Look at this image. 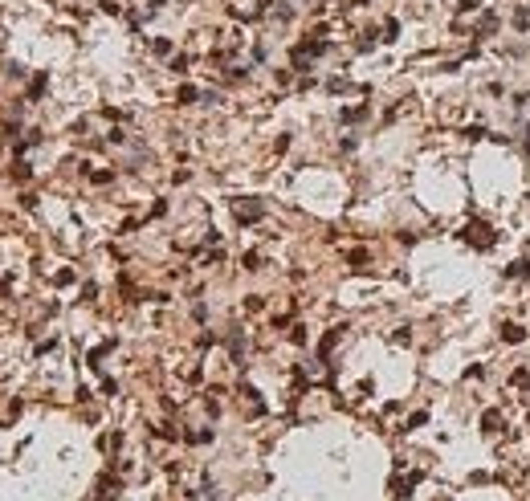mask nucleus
I'll list each match as a JSON object with an SVG mask.
<instances>
[{"label": "nucleus", "instance_id": "obj_5", "mask_svg": "<svg viewBox=\"0 0 530 501\" xmlns=\"http://www.w3.org/2000/svg\"><path fill=\"white\" fill-rule=\"evenodd\" d=\"M481 424H485V432H493V428H497V412H485V416H481Z\"/></svg>", "mask_w": 530, "mask_h": 501}, {"label": "nucleus", "instance_id": "obj_4", "mask_svg": "<svg viewBox=\"0 0 530 501\" xmlns=\"http://www.w3.org/2000/svg\"><path fill=\"white\" fill-rule=\"evenodd\" d=\"M493 25H497V17H493V13H485V17H481V33H493Z\"/></svg>", "mask_w": 530, "mask_h": 501}, {"label": "nucleus", "instance_id": "obj_2", "mask_svg": "<svg viewBox=\"0 0 530 501\" xmlns=\"http://www.w3.org/2000/svg\"><path fill=\"white\" fill-rule=\"evenodd\" d=\"M522 338H526V330H522L518 322H506V326H502V342H522Z\"/></svg>", "mask_w": 530, "mask_h": 501}, {"label": "nucleus", "instance_id": "obj_1", "mask_svg": "<svg viewBox=\"0 0 530 501\" xmlns=\"http://www.w3.org/2000/svg\"><path fill=\"white\" fill-rule=\"evenodd\" d=\"M465 240H469V244H477V248H489L493 244V232H489V224H469V228H465Z\"/></svg>", "mask_w": 530, "mask_h": 501}, {"label": "nucleus", "instance_id": "obj_3", "mask_svg": "<svg viewBox=\"0 0 530 501\" xmlns=\"http://www.w3.org/2000/svg\"><path fill=\"white\" fill-rule=\"evenodd\" d=\"M514 25L518 29H530V5H518L514 9Z\"/></svg>", "mask_w": 530, "mask_h": 501}]
</instances>
